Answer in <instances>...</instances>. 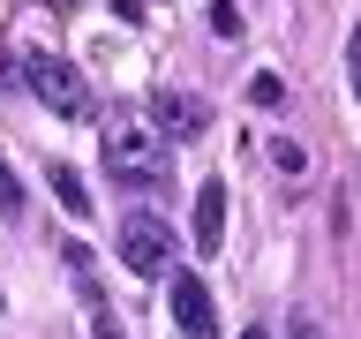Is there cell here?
Instances as JSON below:
<instances>
[{
    "mask_svg": "<svg viewBox=\"0 0 361 339\" xmlns=\"http://www.w3.org/2000/svg\"><path fill=\"white\" fill-rule=\"evenodd\" d=\"M241 339H271V332H264V324H248V332H241Z\"/></svg>",
    "mask_w": 361,
    "mask_h": 339,
    "instance_id": "cell-15",
    "label": "cell"
},
{
    "mask_svg": "<svg viewBox=\"0 0 361 339\" xmlns=\"http://www.w3.org/2000/svg\"><path fill=\"white\" fill-rule=\"evenodd\" d=\"M98 151H106V174L121 181V189H158V181H166L173 143L158 136L151 113H113L106 129H98Z\"/></svg>",
    "mask_w": 361,
    "mask_h": 339,
    "instance_id": "cell-1",
    "label": "cell"
},
{
    "mask_svg": "<svg viewBox=\"0 0 361 339\" xmlns=\"http://www.w3.org/2000/svg\"><path fill=\"white\" fill-rule=\"evenodd\" d=\"M248 106H256V113H279V106H286V83H279L271 68H264V76H248Z\"/></svg>",
    "mask_w": 361,
    "mask_h": 339,
    "instance_id": "cell-8",
    "label": "cell"
},
{
    "mask_svg": "<svg viewBox=\"0 0 361 339\" xmlns=\"http://www.w3.org/2000/svg\"><path fill=\"white\" fill-rule=\"evenodd\" d=\"M188 242L203 256H219L226 249V181H203L196 189V211H188Z\"/></svg>",
    "mask_w": 361,
    "mask_h": 339,
    "instance_id": "cell-6",
    "label": "cell"
},
{
    "mask_svg": "<svg viewBox=\"0 0 361 339\" xmlns=\"http://www.w3.org/2000/svg\"><path fill=\"white\" fill-rule=\"evenodd\" d=\"M166 309H173L180 339H219V302L203 287L196 271H173V294H166Z\"/></svg>",
    "mask_w": 361,
    "mask_h": 339,
    "instance_id": "cell-4",
    "label": "cell"
},
{
    "mask_svg": "<svg viewBox=\"0 0 361 339\" xmlns=\"http://www.w3.org/2000/svg\"><path fill=\"white\" fill-rule=\"evenodd\" d=\"M211 30H219L226 45H241V30H248V23H241V8H233V0H211Z\"/></svg>",
    "mask_w": 361,
    "mask_h": 339,
    "instance_id": "cell-10",
    "label": "cell"
},
{
    "mask_svg": "<svg viewBox=\"0 0 361 339\" xmlns=\"http://www.w3.org/2000/svg\"><path fill=\"white\" fill-rule=\"evenodd\" d=\"M0 211H8V219H16V211H23V181L8 174V158H0Z\"/></svg>",
    "mask_w": 361,
    "mask_h": 339,
    "instance_id": "cell-11",
    "label": "cell"
},
{
    "mask_svg": "<svg viewBox=\"0 0 361 339\" xmlns=\"http://www.w3.org/2000/svg\"><path fill=\"white\" fill-rule=\"evenodd\" d=\"M90 339H128V324H121L113 309H90Z\"/></svg>",
    "mask_w": 361,
    "mask_h": 339,
    "instance_id": "cell-12",
    "label": "cell"
},
{
    "mask_svg": "<svg viewBox=\"0 0 361 339\" xmlns=\"http://www.w3.org/2000/svg\"><path fill=\"white\" fill-rule=\"evenodd\" d=\"M45 181H53V196H61L68 219H90V189H83V174H75V166H61V158H53V166H45Z\"/></svg>",
    "mask_w": 361,
    "mask_h": 339,
    "instance_id": "cell-7",
    "label": "cell"
},
{
    "mask_svg": "<svg viewBox=\"0 0 361 339\" xmlns=\"http://www.w3.org/2000/svg\"><path fill=\"white\" fill-rule=\"evenodd\" d=\"M271 166H279L286 181H309V151H301L293 136H286V143H271Z\"/></svg>",
    "mask_w": 361,
    "mask_h": 339,
    "instance_id": "cell-9",
    "label": "cell"
},
{
    "mask_svg": "<svg viewBox=\"0 0 361 339\" xmlns=\"http://www.w3.org/2000/svg\"><path fill=\"white\" fill-rule=\"evenodd\" d=\"M23 90H30L45 113H61V121H83L90 113L83 76H75V61H61V53H30V61H23Z\"/></svg>",
    "mask_w": 361,
    "mask_h": 339,
    "instance_id": "cell-2",
    "label": "cell"
},
{
    "mask_svg": "<svg viewBox=\"0 0 361 339\" xmlns=\"http://www.w3.org/2000/svg\"><path fill=\"white\" fill-rule=\"evenodd\" d=\"M113 249H121V264H128V271H143V279H151V271L173 264V226L151 219V211H128V219H121V234H113Z\"/></svg>",
    "mask_w": 361,
    "mask_h": 339,
    "instance_id": "cell-3",
    "label": "cell"
},
{
    "mask_svg": "<svg viewBox=\"0 0 361 339\" xmlns=\"http://www.w3.org/2000/svg\"><path fill=\"white\" fill-rule=\"evenodd\" d=\"M293 339H324V332H316V324H309V316H293Z\"/></svg>",
    "mask_w": 361,
    "mask_h": 339,
    "instance_id": "cell-14",
    "label": "cell"
},
{
    "mask_svg": "<svg viewBox=\"0 0 361 339\" xmlns=\"http://www.w3.org/2000/svg\"><path fill=\"white\" fill-rule=\"evenodd\" d=\"M346 83H354V106H361V23H354V38H346Z\"/></svg>",
    "mask_w": 361,
    "mask_h": 339,
    "instance_id": "cell-13",
    "label": "cell"
},
{
    "mask_svg": "<svg viewBox=\"0 0 361 339\" xmlns=\"http://www.w3.org/2000/svg\"><path fill=\"white\" fill-rule=\"evenodd\" d=\"M151 121H158V136H166V143H196V136L211 129V106H203V98H188V90H166V98L151 106Z\"/></svg>",
    "mask_w": 361,
    "mask_h": 339,
    "instance_id": "cell-5",
    "label": "cell"
}]
</instances>
